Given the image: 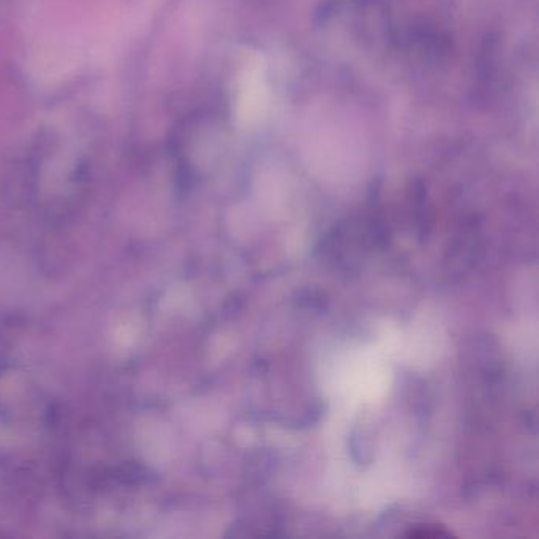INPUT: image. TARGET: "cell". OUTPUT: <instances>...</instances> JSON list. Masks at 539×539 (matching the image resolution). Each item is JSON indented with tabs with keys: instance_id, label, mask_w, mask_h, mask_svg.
<instances>
[{
	"instance_id": "6da1fadb",
	"label": "cell",
	"mask_w": 539,
	"mask_h": 539,
	"mask_svg": "<svg viewBox=\"0 0 539 539\" xmlns=\"http://www.w3.org/2000/svg\"><path fill=\"white\" fill-rule=\"evenodd\" d=\"M269 105V92L264 81L261 64L247 67L242 78L241 95H239L238 113L244 124H255L266 114Z\"/></svg>"
}]
</instances>
